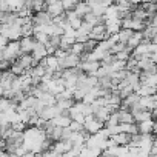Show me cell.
<instances>
[{
	"label": "cell",
	"instance_id": "obj_11",
	"mask_svg": "<svg viewBox=\"0 0 157 157\" xmlns=\"http://www.w3.org/2000/svg\"><path fill=\"white\" fill-rule=\"evenodd\" d=\"M91 11V8H90V5H88V2H77L75 5H74V13L78 16V17H83L86 13H90Z\"/></svg>",
	"mask_w": 157,
	"mask_h": 157
},
{
	"label": "cell",
	"instance_id": "obj_32",
	"mask_svg": "<svg viewBox=\"0 0 157 157\" xmlns=\"http://www.w3.org/2000/svg\"><path fill=\"white\" fill-rule=\"evenodd\" d=\"M10 66H11V62H10V60H6V59H3V60H0V71H5V69H10Z\"/></svg>",
	"mask_w": 157,
	"mask_h": 157
},
{
	"label": "cell",
	"instance_id": "obj_25",
	"mask_svg": "<svg viewBox=\"0 0 157 157\" xmlns=\"http://www.w3.org/2000/svg\"><path fill=\"white\" fill-rule=\"evenodd\" d=\"M28 36H33V23L22 25V37H28Z\"/></svg>",
	"mask_w": 157,
	"mask_h": 157
},
{
	"label": "cell",
	"instance_id": "obj_3",
	"mask_svg": "<svg viewBox=\"0 0 157 157\" xmlns=\"http://www.w3.org/2000/svg\"><path fill=\"white\" fill-rule=\"evenodd\" d=\"M77 66L80 68L85 74H88V75H94L96 71H97L99 66H100V62H99V60H83V62L78 63Z\"/></svg>",
	"mask_w": 157,
	"mask_h": 157
},
{
	"label": "cell",
	"instance_id": "obj_16",
	"mask_svg": "<svg viewBox=\"0 0 157 157\" xmlns=\"http://www.w3.org/2000/svg\"><path fill=\"white\" fill-rule=\"evenodd\" d=\"M39 100H40L45 106H49V105H54V103H56V97H54V94H51V93H48V91H45V93L39 97Z\"/></svg>",
	"mask_w": 157,
	"mask_h": 157
},
{
	"label": "cell",
	"instance_id": "obj_22",
	"mask_svg": "<svg viewBox=\"0 0 157 157\" xmlns=\"http://www.w3.org/2000/svg\"><path fill=\"white\" fill-rule=\"evenodd\" d=\"M97 46V42L94 40V39H86L85 42H83V52H91L94 48Z\"/></svg>",
	"mask_w": 157,
	"mask_h": 157
},
{
	"label": "cell",
	"instance_id": "obj_7",
	"mask_svg": "<svg viewBox=\"0 0 157 157\" xmlns=\"http://www.w3.org/2000/svg\"><path fill=\"white\" fill-rule=\"evenodd\" d=\"M109 137L113 139V142H114L116 145H128V142H129V139H131V134H129V132L120 131V132L111 134Z\"/></svg>",
	"mask_w": 157,
	"mask_h": 157
},
{
	"label": "cell",
	"instance_id": "obj_20",
	"mask_svg": "<svg viewBox=\"0 0 157 157\" xmlns=\"http://www.w3.org/2000/svg\"><path fill=\"white\" fill-rule=\"evenodd\" d=\"M74 102H75L74 99H59V100H56V105L63 111V109H69Z\"/></svg>",
	"mask_w": 157,
	"mask_h": 157
},
{
	"label": "cell",
	"instance_id": "obj_12",
	"mask_svg": "<svg viewBox=\"0 0 157 157\" xmlns=\"http://www.w3.org/2000/svg\"><path fill=\"white\" fill-rule=\"evenodd\" d=\"M51 122H52V125H56V126H62V128H65V126H68V125H69L71 117H69L68 114H59V116L52 117V119H51Z\"/></svg>",
	"mask_w": 157,
	"mask_h": 157
},
{
	"label": "cell",
	"instance_id": "obj_14",
	"mask_svg": "<svg viewBox=\"0 0 157 157\" xmlns=\"http://www.w3.org/2000/svg\"><path fill=\"white\" fill-rule=\"evenodd\" d=\"M142 40H143V34H142V31H132L131 37L126 40V45L131 46V48H134V46H137Z\"/></svg>",
	"mask_w": 157,
	"mask_h": 157
},
{
	"label": "cell",
	"instance_id": "obj_37",
	"mask_svg": "<svg viewBox=\"0 0 157 157\" xmlns=\"http://www.w3.org/2000/svg\"><path fill=\"white\" fill-rule=\"evenodd\" d=\"M72 2H74V3H77V2H82V0H72Z\"/></svg>",
	"mask_w": 157,
	"mask_h": 157
},
{
	"label": "cell",
	"instance_id": "obj_15",
	"mask_svg": "<svg viewBox=\"0 0 157 157\" xmlns=\"http://www.w3.org/2000/svg\"><path fill=\"white\" fill-rule=\"evenodd\" d=\"M117 40L119 42H123V43H126V40L131 37V34H132V29H128V28H120L117 33Z\"/></svg>",
	"mask_w": 157,
	"mask_h": 157
},
{
	"label": "cell",
	"instance_id": "obj_23",
	"mask_svg": "<svg viewBox=\"0 0 157 157\" xmlns=\"http://www.w3.org/2000/svg\"><path fill=\"white\" fill-rule=\"evenodd\" d=\"M69 52H72V54H75V56H80V54L83 52V43L74 42V43L69 46Z\"/></svg>",
	"mask_w": 157,
	"mask_h": 157
},
{
	"label": "cell",
	"instance_id": "obj_4",
	"mask_svg": "<svg viewBox=\"0 0 157 157\" xmlns=\"http://www.w3.org/2000/svg\"><path fill=\"white\" fill-rule=\"evenodd\" d=\"M139 132H154L155 134V122L154 119H148V120H142V122H136Z\"/></svg>",
	"mask_w": 157,
	"mask_h": 157
},
{
	"label": "cell",
	"instance_id": "obj_17",
	"mask_svg": "<svg viewBox=\"0 0 157 157\" xmlns=\"http://www.w3.org/2000/svg\"><path fill=\"white\" fill-rule=\"evenodd\" d=\"M140 6L145 10L146 16H154V14H155V10H157L155 2H142V3H140Z\"/></svg>",
	"mask_w": 157,
	"mask_h": 157
},
{
	"label": "cell",
	"instance_id": "obj_6",
	"mask_svg": "<svg viewBox=\"0 0 157 157\" xmlns=\"http://www.w3.org/2000/svg\"><path fill=\"white\" fill-rule=\"evenodd\" d=\"M29 54H31L33 59H36V60H40V59L46 57L48 54H46V49H45V43L36 42V43H34V48H33V51H31Z\"/></svg>",
	"mask_w": 157,
	"mask_h": 157
},
{
	"label": "cell",
	"instance_id": "obj_19",
	"mask_svg": "<svg viewBox=\"0 0 157 157\" xmlns=\"http://www.w3.org/2000/svg\"><path fill=\"white\" fill-rule=\"evenodd\" d=\"M46 2L45 0H33V3H31V10L33 13H39V11H45L46 10Z\"/></svg>",
	"mask_w": 157,
	"mask_h": 157
},
{
	"label": "cell",
	"instance_id": "obj_21",
	"mask_svg": "<svg viewBox=\"0 0 157 157\" xmlns=\"http://www.w3.org/2000/svg\"><path fill=\"white\" fill-rule=\"evenodd\" d=\"M82 19H83L86 23H90L91 26H94V25H97V23H99V17H97L96 14H93L91 11H90V13H86Z\"/></svg>",
	"mask_w": 157,
	"mask_h": 157
},
{
	"label": "cell",
	"instance_id": "obj_31",
	"mask_svg": "<svg viewBox=\"0 0 157 157\" xmlns=\"http://www.w3.org/2000/svg\"><path fill=\"white\" fill-rule=\"evenodd\" d=\"M69 51H66V49H62V48H56L54 49V56L57 57V59H63L66 54H68Z\"/></svg>",
	"mask_w": 157,
	"mask_h": 157
},
{
	"label": "cell",
	"instance_id": "obj_24",
	"mask_svg": "<svg viewBox=\"0 0 157 157\" xmlns=\"http://www.w3.org/2000/svg\"><path fill=\"white\" fill-rule=\"evenodd\" d=\"M33 37H34V40L36 42H40V43H46L48 42V34H45L43 31H40V33H34L33 34Z\"/></svg>",
	"mask_w": 157,
	"mask_h": 157
},
{
	"label": "cell",
	"instance_id": "obj_35",
	"mask_svg": "<svg viewBox=\"0 0 157 157\" xmlns=\"http://www.w3.org/2000/svg\"><path fill=\"white\" fill-rule=\"evenodd\" d=\"M0 60H3V52H2V49H0Z\"/></svg>",
	"mask_w": 157,
	"mask_h": 157
},
{
	"label": "cell",
	"instance_id": "obj_2",
	"mask_svg": "<svg viewBox=\"0 0 157 157\" xmlns=\"http://www.w3.org/2000/svg\"><path fill=\"white\" fill-rule=\"evenodd\" d=\"M80 63V56H75L72 52H68L63 59H59V66L63 68H74Z\"/></svg>",
	"mask_w": 157,
	"mask_h": 157
},
{
	"label": "cell",
	"instance_id": "obj_30",
	"mask_svg": "<svg viewBox=\"0 0 157 157\" xmlns=\"http://www.w3.org/2000/svg\"><path fill=\"white\" fill-rule=\"evenodd\" d=\"M48 43H49L51 46L57 48L59 43H60V36H49V37H48Z\"/></svg>",
	"mask_w": 157,
	"mask_h": 157
},
{
	"label": "cell",
	"instance_id": "obj_5",
	"mask_svg": "<svg viewBox=\"0 0 157 157\" xmlns=\"http://www.w3.org/2000/svg\"><path fill=\"white\" fill-rule=\"evenodd\" d=\"M19 43H20V51L22 52H31L33 48H34V37L33 36H28V37H20L19 39Z\"/></svg>",
	"mask_w": 157,
	"mask_h": 157
},
{
	"label": "cell",
	"instance_id": "obj_27",
	"mask_svg": "<svg viewBox=\"0 0 157 157\" xmlns=\"http://www.w3.org/2000/svg\"><path fill=\"white\" fill-rule=\"evenodd\" d=\"M82 17H74V19H71V20H68V23H69V26L72 28V29H77L78 26L82 25Z\"/></svg>",
	"mask_w": 157,
	"mask_h": 157
},
{
	"label": "cell",
	"instance_id": "obj_13",
	"mask_svg": "<svg viewBox=\"0 0 157 157\" xmlns=\"http://www.w3.org/2000/svg\"><path fill=\"white\" fill-rule=\"evenodd\" d=\"M117 114H119V123H132L134 122V117L129 109H117Z\"/></svg>",
	"mask_w": 157,
	"mask_h": 157
},
{
	"label": "cell",
	"instance_id": "obj_8",
	"mask_svg": "<svg viewBox=\"0 0 157 157\" xmlns=\"http://www.w3.org/2000/svg\"><path fill=\"white\" fill-rule=\"evenodd\" d=\"M16 62H17L23 69H28V68L33 66V56H31L29 52H22V54L16 59Z\"/></svg>",
	"mask_w": 157,
	"mask_h": 157
},
{
	"label": "cell",
	"instance_id": "obj_28",
	"mask_svg": "<svg viewBox=\"0 0 157 157\" xmlns=\"http://www.w3.org/2000/svg\"><path fill=\"white\" fill-rule=\"evenodd\" d=\"M26 126H28V125H26V123H23V122H20V120H16V122H13V123H11V128H13L14 131H23Z\"/></svg>",
	"mask_w": 157,
	"mask_h": 157
},
{
	"label": "cell",
	"instance_id": "obj_10",
	"mask_svg": "<svg viewBox=\"0 0 157 157\" xmlns=\"http://www.w3.org/2000/svg\"><path fill=\"white\" fill-rule=\"evenodd\" d=\"M45 62H46V71L48 72H54L57 68H60L59 66V59L54 56V54H49V56H46L45 57Z\"/></svg>",
	"mask_w": 157,
	"mask_h": 157
},
{
	"label": "cell",
	"instance_id": "obj_9",
	"mask_svg": "<svg viewBox=\"0 0 157 157\" xmlns=\"http://www.w3.org/2000/svg\"><path fill=\"white\" fill-rule=\"evenodd\" d=\"M45 11H48V14H49L51 17L62 14V13H63V6H62V2H52V3H48V5H46V10H45Z\"/></svg>",
	"mask_w": 157,
	"mask_h": 157
},
{
	"label": "cell",
	"instance_id": "obj_29",
	"mask_svg": "<svg viewBox=\"0 0 157 157\" xmlns=\"http://www.w3.org/2000/svg\"><path fill=\"white\" fill-rule=\"evenodd\" d=\"M62 2V6H63V11H69V10H74V2L72 0H60Z\"/></svg>",
	"mask_w": 157,
	"mask_h": 157
},
{
	"label": "cell",
	"instance_id": "obj_34",
	"mask_svg": "<svg viewBox=\"0 0 157 157\" xmlns=\"http://www.w3.org/2000/svg\"><path fill=\"white\" fill-rule=\"evenodd\" d=\"M46 3H52V2H60V0H45Z\"/></svg>",
	"mask_w": 157,
	"mask_h": 157
},
{
	"label": "cell",
	"instance_id": "obj_33",
	"mask_svg": "<svg viewBox=\"0 0 157 157\" xmlns=\"http://www.w3.org/2000/svg\"><path fill=\"white\" fill-rule=\"evenodd\" d=\"M6 43H8V39L3 34H0V49H3L6 46Z\"/></svg>",
	"mask_w": 157,
	"mask_h": 157
},
{
	"label": "cell",
	"instance_id": "obj_26",
	"mask_svg": "<svg viewBox=\"0 0 157 157\" xmlns=\"http://www.w3.org/2000/svg\"><path fill=\"white\" fill-rule=\"evenodd\" d=\"M68 128H69L71 131H74V132H75V131H82V129H83V125H82L80 122L71 120V122H69V125H68Z\"/></svg>",
	"mask_w": 157,
	"mask_h": 157
},
{
	"label": "cell",
	"instance_id": "obj_1",
	"mask_svg": "<svg viewBox=\"0 0 157 157\" xmlns=\"http://www.w3.org/2000/svg\"><path fill=\"white\" fill-rule=\"evenodd\" d=\"M2 52H3V59H6V60H10L11 63H14L16 59L22 54L19 40H8V43H6V46L2 49Z\"/></svg>",
	"mask_w": 157,
	"mask_h": 157
},
{
	"label": "cell",
	"instance_id": "obj_18",
	"mask_svg": "<svg viewBox=\"0 0 157 157\" xmlns=\"http://www.w3.org/2000/svg\"><path fill=\"white\" fill-rule=\"evenodd\" d=\"M155 91H157L155 86H149V85H142V83H140V86H139V90H137V94H139V96H151V94H154Z\"/></svg>",
	"mask_w": 157,
	"mask_h": 157
},
{
	"label": "cell",
	"instance_id": "obj_36",
	"mask_svg": "<svg viewBox=\"0 0 157 157\" xmlns=\"http://www.w3.org/2000/svg\"><path fill=\"white\" fill-rule=\"evenodd\" d=\"M142 2H155V0H142Z\"/></svg>",
	"mask_w": 157,
	"mask_h": 157
}]
</instances>
